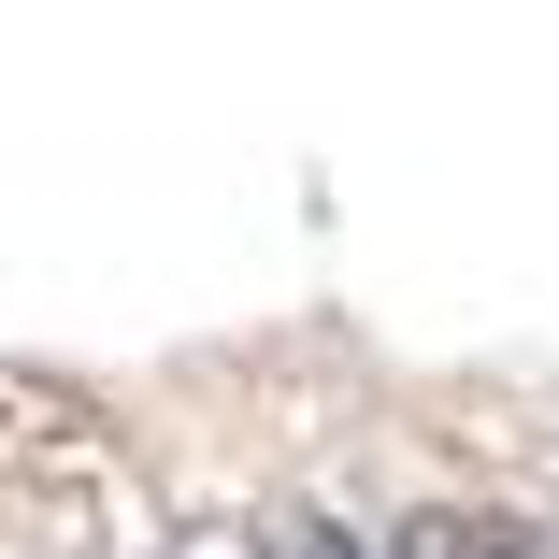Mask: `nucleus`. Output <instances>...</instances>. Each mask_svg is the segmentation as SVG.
Wrapping results in <instances>:
<instances>
[{
	"instance_id": "1",
	"label": "nucleus",
	"mask_w": 559,
	"mask_h": 559,
	"mask_svg": "<svg viewBox=\"0 0 559 559\" xmlns=\"http://www.w3.org/2000/svg\"><path fill=\"white\" fill-rule=\"evenodd\" d=\"M0 460H86V402H44L0 373Z\"/></svg>"
}]
</instances>
